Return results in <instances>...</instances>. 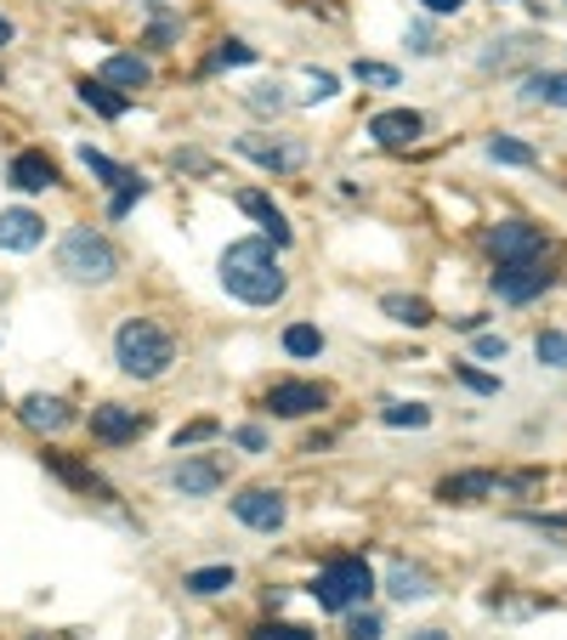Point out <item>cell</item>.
<instances>
[{"instance_id":"11","label":"cell","mask_w":567,"mask_h":640,"mask_svg":"<svg viewBox=\"0 0 567 640\" xmlns=\"http://www.w3.org/2000/svg\"><path fill=\"white\" fill-rule=\"evenodd\" d=\"M171 482L182 487L187 499H205V494H216V487L227 482V465H221V460H182Z\"/></svg>"},{"instance_id":"14","label":"cell","mask_w":567,"mask_h":640,"mask_svg":"<svg viewBox=\"0 0 567 640\" xmlns=\"http://www.w3.org/2000/svg\"><path fill=\"white\" fill-rule=\"evenodd\" d=\"M45 238V221L34 210H0V250H34Z\"/></svg>"},{"instance_id":"18","label":"cell","mask_w":567,"mask_h":640,"mask_svg":"<svg viewBox=\"0 0 567 640\" xmlns=\"http://www.w3.org/2000/svg\"><path fill=\"white\" fill-rule=\"evenodd\" d=\"M523 96H528V103H545V109H567V74H561V69H545V74H534V80L523 85Z\"/></svg>"},{"instance_id":"3","label":"cell","mask_w":567,"mask_h":640,"mask_svg":"<svg viewBox=\"0 0 567 640\" xmlns=\"http://www.w3.org/2000/svg\"><path fill=\"white\" fill-rule=\"evenodd\" d=\"M58 267H63V278H74V283H109V278L120 272V256H114V244H109L103 233L74 227V233H63V244H58Z\"/></svg>"},{"instance_id":"40","label":"cell","mask_w":567,"mask_h":640,"mask_svg":"<svg viewBox=\"0 0 567 640\" xmlns=\"http://www.w3.org/2000/svg\"><path fill=\"white\" fill-rule=\"evenodd\" d=\"M420 7H425V12H437V18H449V12L465 7V0H420Z\"/></svg>"},{"instance_id":"30","label":"cell","mask_w":567,"mask_h":640,"mask_svg":"<svg viewBox=\"0 0 567 640\" xmlns=\"http://www.w3.org/2000/svg\"><path fill=\"white\" fill-rule=\"evenodd\" d=\"M352 74H358L363 85H381V91H392V85H398V69H386V63H363V58H358V63H352Z\"/></svg>"},{"instance_id":"16","label":"cell","mask_w":567,"mask_h":640,"mask_svg":"<svg viewBox=\"0 0 567 640\" xmlns=\"http://www.w3.org/2000/svg\"><path fill=\"white\" fill-rule=\"evenodd\" d=\"M7 176H12L18 193H45V187H58V165L45 159V154H18Z\"/></svg>"},{"instance_id":"22","label":"cell","mask_w":567,"mask_h":640,"mask_svg":"<svg viewBox=\"0 0 567 640\" xmlns=\"http://www.w3.org/2000/svg\"><path fill=\"white\" fill-rule=\"evenodd\" d=\"M80 103H85V109H97L103 120H120V114H125V96H114L103 80H80Z\"/></svg>"},{"instance_id":"27","label":"cell","mask_w":567,"mask_h":640,"mask_svg":"<svg viewBox=\"0 0 567 640\" xmlns=\"http://www.w3.org/2000/svg\"><path fill=\"white\" fill-rule=\"evenodd\" d=\"M80 159H85V171H97V176H103L109 187H125V182H131V171H120L114 159H103L97 147H80Z\"/></svg>"},{"instance_id":"13","label":"cell","mask_w":567,"mask_h":640,"mask_svg":"<svg viewBox=\"0 0 567 640\" xmlns=\"http://www.w3.org/2000/svg\"><path fill=\"white\" fill-rule=\"evenodd\" d=\"M136 431H142V414H136V409H120V403L91 409V436H97V442H131Z\"/></svg>"},{"instance_id":"34","label":"cell","mask_w":567,"mask_h":640,"mask_svg":"<svg viewBox=\"0 0 567 640\" xmlns=\"http://www.w3.org/2000/svg\"><path fill=\"white\" fill-rule=\"evenodd\" d=\"M250 109H256V114H278V109H284V91H278V85H256V91H250Z\"/></svg>"},{"instance_id":"6","label":"cell","mask_w":567,"mask_h":640,"mask_svg":"<svg viewBox=\"0 0 567 640\" xmlns=\"http://www.w3.org/2000/svg\"><path fill=\"white\" fill-rule=\"evenodd\" d=\"M550 283V272L539 267V256L534 261H499V272H494V289H499V301H534V295Z\"/></svg>"},{"instance_id":"10","label":"cell","mask_w":567,"mask_h":640,"mask_svg":"<svg viewBox=\"0 0 567 640\" xmlns=\"http://www.w3.org/2000/svg\"><path fill=\"white\" fill-rule=\"evenodd\" d=\"M420 131H425V120H420L414 109H386V114L369 120V136L381 142V147H409Z\"/></svg>"},{"instance_id":"39","label":"cell","mask_w":567,"mask_h":640,"mask_svg":"<svg viewBox=\"0 0 567 640\" xmlns=\"http://www.w3.org/2000/svg\"><path fill=\"white\" fill-rule=\"evenodd\" d=\"M347 640H381V623H374V618H352V623H347Z\"/></svg>"},{"instance_id":"29","label":"cell","mask_w":567,"mask_h":640,"mask_svg":"<svg viewBox=\"0 0 567 640\" xmlns=\"http://www.w3.org/2000/svg\"><path fill=\"white\" fill-rule=\"evenodd\" d=\"M250 58H256V52H250L245 40H221L216 58H210V69H239V63H250Z\"/></svg>"},{"instance_id":"9","label":"cell","mask_w":567,"mask_h":640,"mask_svg":"<svg viewBox=\"0 0 567 640\" xmlns=\"http://www.w3.org/2000/svg\"><path fill=\"white\" fill-rule=\"evenodd\" d=\"M239 154L256 159V165H267V171H301V165H307V147H301V142H261V136H245Z\"/></svg>"},{"instance_id":"12","label":"cell","mask_w":567,"mask_h":640,"mask_svg":"<svg viewBox=\"0 0 567 640\" xmlns=\"http://www.w3.org/2000/svg\"><path fill=\"white\" fill-rule=\"evenodd\" d=\"M23 425L29 431H40V436H52V431H69L74 425V409L63 403V398H40V391H34V398H23Z\"/></svg>"},{"instance_id":"32","label":"cell","mask_w":567,"mask_h":640,"mask_svg":"<svg viewBox=\"0 0 567 640\" xmlns=\"http://www.w3.org/2000/svg\"><path fill=\"white\" fill-rule=\"evenodd\" d=\"M45 465H52L63 482H74V487H97V476H91V471H80V465H69L63 454H45Z\"/></svg>"},{"instance_id":"2","label":"cell","mask_w":567,"mask_h":640,"mask_svg":"<svg viewBox=\"0 0 567 640\" xmlns=\"http://www.w3.org/2000/svg\"><path fill=\"white\" fill-rule=\"evenodd\" d=\"M114 363H120L125 374H136V380H159V374L176 363V340H171L154 318H131V323H120V334H114Z\"/></svg>"},{"instance_id":"37","label":"cell","mask_w":567,"mask_h":640,"mask_svg":"<svg viewBox=\"0 0 567 640\" xmlns=\"http://www.w3.org/2000/svg\"><path fill=\"white\" fill-rule=\"evenodd\" d=\"M307 85H312V91H307V103H329V96H336V74H312Z\"/></svg>"},{"instance_id":"21","label":"cell","mask_w":567,"mask_h":640,"mask_svg":"<svg viewBox=\"0 0 567 640\" xmlns=\"http://www.w3.org/2000/svg\"><path fill=\"white\" fill-rule=\"evenodd\" d=\"M386 318H398V323H409V329H425V323H432V307H425L420 301V295H386Z\"/></svg>"},{"instance_id":"1","label":"cell","mask_w":567,"mask_h":640,"mask_svg":"<svg viewBox=\"0 0 567 640\" xmlns=\"http://www.w3.org/2000/svg\"><path fill=\"white\" fill-rule=\"evenodd\" d=\"M221 283H227V295H239L245 307H272V301H284V289H290V278H284L278 261H272L267 238L233 244L221 256Z\"/></svg>"},{"instance_id":"41","label":"cell","mask_w":567,"mask_h":640,"mask_svg":"<svg viewBox=\"0 0 567 640\" xmlns=\"http://www.w3.org/2000/svg\"><path fill=\"white\" fill-rule=\"evenodd\" d=\"M409 640H449L443 629H420V634H409Z\"/></svg>"},{"instance_id":"8","label":"cell","mask_w":567,"mask_h":640,"mask_svg":"<svg viewBox=\"0 0 567 640\" xmlns=\"http://www.w3.org/2000/svg\"><path fill=\"white\" fill-rule=\"evenodd\" d=\"M488 250H494L499 261H534V256L545 250V233H539L534 221H499V227L488 233Z\"/></svg>"},{"instance_id":"17","label":"cell","mask_w":567,"mask_h":640,"mask_svg":"<svg viewBox=\"0 0 567 640\" xmlns=\"http://www.w3.org/2000/svg\"><path fill=\"white\" fill-rule=\"evenodd\" d=\"M239 210H245V216H256V221H261V227L272 233V244H290V227H284V210H278V205L267 199V193L245 187V193H239Z\"/></svg>"},{"instance_id":"35","label":"cell","mask_w":567,"mask_h":640,"mask_svg":"<svg viewBox=\"0 0 567 640\" xmlns=\"http://www.w3.org/2000/svg\"><path fill=\"white\" fill-rule=\"evenodd\" d=\"M454 374H460V380H465L471 391H483V398H494V391H499V380H488V374H477V369H471V363H460Z\"/></svg>"},{"instance_id":"42","label":"cell","mask_w":567,"mask_h":640,"mask_svg":"<svg viewBox=\"0 0 567 640\" xmlns=\"http://www.w3.org/2000/svg\"><path fill=\"white\" fill-rule=\"evenodd\" d=\"M7 40H12V23H7V18H0V45H7Z\"/></svg>"},{"instance_id":"31","label":"cell","mask_w":567,"mask_h":640,"mask_svg":"<svg viewBox=\"0 0 567 640\" xmlns=\"http://www.w3.org/2000/svg\"><path fill=\"white\" fill-rule=\"evenodd\" d=\"M250 640H318V634L301 623H261V629H250Z\"/></svg>"},{"instance_id":"24","label":"cell","mask_w":567,"mask_h":640,"mask_svg":"<svg viewBox=\"0 0 567 640\" xmlns=\"http://www.w3.org/2000/svg\"><path fill=\"white\" fill-rule=\"evenodd\" d=\"M194 596H221V589H233V567H199V572H187L182 578Z\"/></svg>"},{"instance_id":"23","label":"cell","mask_w":567,"mask_h":640,"mask_svg":"<svg viewBox=\"0 0 567 640\" xmlns=\"http://www.w3.org/2000/svg\"><path fill=\"white\" fill-rule=\"evenodd\" d=\"M284 352H290V358H318L323 352V334L312 323H290V329H284Z\"/></svg>"},{"instance_id":"36","label":"cell","mask_w":567,"mask_h":640,"mask_svg":"<svg viewBox=\"0 0 567 640\" xmlns=\"http://www.w3.org/2000/svg\"><path fill=\"white\" fill-rule=\"evenodd\" d=\"M233 442L250 448V454H261V448H267V431H261V425H239V431H233Z\"/></svg>"},{"instance_id":"38","label":"cell","mask_w":567,"mask_h":640,"mask_svg":"<svg viewBox=\"0 0 567 640\" xmlns=\"http://www.w3.org/2000/svg\"><path fill=\"white\" fill-rule=\"evenodd\" d=\"M505 352H511V347H505V334H477V358L494 363V358H505Z\"/></svg>"},{"instance_id":"7","label":"cell","mask_w":567,"mask_h":640,"mask_svg":"<svg viewBox=\"0 0 567 640\" xmlns=\"http://www.w3.org/2000/svg\"><path fill=\"white\" fill-rule=\"evenodd\" d=\"M323 403H329V391H323V385H312V380H284V385H272V391H267V409H272L278 420L318 414Z\"/></svg>"},{"instance_id":"26","label":"cell","mask_w":567,"mask_h":640,"mask_svg":"<svg viewBox=\"0 0 567 640\" xmlns=\"http://www.w3.org/2000/svg\"><path fill=\"white\" fill-rule=\"evenodd\" d=\"M534 352H539V363H550V369H567V334H561V329H545V334L534 340Z\"/></svg>"},{"instance_id":"5","label":"cell","mask_w":567,"mask_h":640,"mask_svg":"<svg viewBox=\"0 0 567 640\" xmlns=\"http://www.w3.org/2000/svg\"><path fill=\"white\" fill-rule=\"evenodd\" d=\"M233 516H239L245 527H256V533H278L284 516H290V505H284L278 487H245V494L233 499Z\"/></svg>"},{"instance_id":"25","label":"cell","mask_w":567,"mask_h":640,"mask_svg":"<svg viewBox=\"0 0 567 640\" xmlns=\"http://www.w3.org/2000/svg\"><path fill=\"white\" fill-rule=\"evenodd\" d=\"M488 159H499V165H534V147L516 142V136H488Z\"/></svg>"},{"instance_id":"15","label":"cell","mask_w":567,"mask_h":640,"mask_svg":"<svg viewBox=\"0 0 567 640\" xmlns=\"http://www.w3.org/2000/svg\"><path fill=\"white\" fill-rule=\"evenodd\" d=\"M488 494H499L494 471H465V476H449L437 487V499H449V505H471V499H488Z\"/></svg>"},{"instance_id":"4","label":"cell","mask_w":567,"mask_h":640,"mask_svg":"<svg viewBox=\"0 0 567 640\" xmlns=\"http://www.w3.org/2000/svg\"><path fill=\"white\" fill-rule=\"evenodd\" d=\"M369 589H374V572H369V561H358V556L329 561V567L312 578V596H318L323 612H347V607H358Z\"/></svg>"},{"instance_id":"19","label":"cell","mask_w":567,"mask_h":640,"mask_svg":"<svg viewBox=\"0 0 567 640\" xmlns=\"http://www.w3.org/2000/svg\"><path fill=\"white\" fill-rule=\"evenodd\" d=\"M386 596L392 601H425L432 596V578H425L420 567H392L386 572Z\"/></svg>"},{"instance_id":"28","label":"cell","mask_w":567,"mask_h":640,"mask_svg":"<svg viewBox=\"0 0 567 640\" xmlns=\"http://www.w3.org/2000/svg\"><path fill=\"white\" fill-rule=\"evenodd\" d=\"M381 420H386V425H414V431H420L425 420H432V409H425V403H386Z\"/></svg>"},{"instance_id":"33","label":"cell","mask_w":567,"mask_h":640,"mask_svg":"<svg viewBox=\"0 0 567 640\" xmlns=\"http://www.w3.org/2000/svg\"><path fill=\"white\" fill-rule=\"evenodd\" d=\"M210 436H216V420H194L176 431V448H194V442H210Z\"/></svg>"},{"instance_id":"20","label":"cell","mask_w":567,"mask_h":640,"mask_svg":"<svg viewBox=\"0 0 567 640\" xmlns=\"http://www.w3.org/2000/svg\"><path fill=\"white\" fill-rule=\"evenodd\" d=\"M103 85H125V91H142V85H148V63H142V58H109L103 63Z\"/></svg>"}]
</instances>
